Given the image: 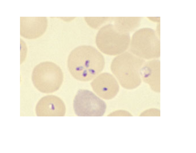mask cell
Segmentation results:
<instances>
[{
	"label": "cell",
	"instance_id": "obj_11",
	"mask_svg": "<svg viewBox=\"0 0 196 153\" xmlns=\"http://www.w3.org/2000/svg\"><path fill=\"white\" fill-rule=\"evenodd\" d=\"M141 19L140 17H115L113 18L112 20L118 30L130 34L140 26Z\"/></svg>",
	"mask_w": 196,
	"mask_h": 153
},
{
	"label": "cell",
	"instance_id": "obj_9",
	"mask_svg": "<svg viewBox=\"0 0 196 153\" xmlns=\"http://www.w3.org/2000/svg\"><path fill=\"white\" fill-rule=\"evenodd\" d=\"M47 22L46 17H20V35L28 39L38 38L45 32Z\"/></svg>",
	"mask_w": 196,
	"mask_h": 153
},
{
	"label": "cell",
	"instance_id": "obj_12",
	"mask_svg": "<svg viewBox=\"0 0 196 153\" xmlns=\"http://www.w3.org/2000/svg\"><path fill=\"white\" fill-rule=\"evenodd\" d=\"M85 19L90 27L94 29H97L105 22L112 20L113 17H86Z\"/></svg>",
	"mask_w": 196,
	"mask_h": 153
},
{
	"label": "cell",
	"instance_id": "obj_13",
	"mask_svg": "<svg viewBox=\"0 0 196 153\" xmlns=\"http://www.w3.org/2000/svg\"><path fill=\"white\" fill-rule=\"evenodd\" d=\"M160 112L158 109L155 108L147 110L140 114L141 116H159Z\"/></svg>",
	"mask_w": 196,
	"mask_h": 153
},
{
	"label": "cell",
	"instance_id": "obj_5",
	"mask_svg": "<svg viewBox=\"0 0 196 153\" xmlns=\"http://www.w3.org/2000/svg\"><path fill=\"white\" fill-rule=\"evenodd\" d=\"M32 80L35 88L42 93H50L58 90L63 80L60 68L50 61L41 62L33 68Z\"/></svg>",
	"mask_w": 196,
	"mask_h": 153
},
{
	"label": "cell",
	"instance_id": "obj_10",
	"mask_svg": "<svg viewBox=\"0 0 196 153\" xmlns=\"http://www.w3.org/2000/svg\"><path fill=\"white\" fill-rule=\"evenodd\" d=\"M141 78L154 92H160V61L157 59L145 62L140 71Z\"/></svg>",
	"mask_w": 196,
	"mask_h": 153
},
{
	"label": "cell",
	"instance_id": "obj_8",
	"mask_svg": "<svg viewBox=\"0 0 196 153\" xmlns=\"http://www.w3.org/2000/svg\"><path fill=\"white\" fill-rule=\"evenodd\" d=\"M35 110L38 116H63L66 108L64 102L59 97L48 95L39 101Z\"/></svg>",
	"mask_w": 196,
	"mask_h": 153
},
{
	"label": "cell",
	"instance_id": "obj_4",
	"mask_svg": "<svg viewBox=\"0 0 196 153\" xmlns=\"http://www.w3.org/2000/svg\"><path fill=\"white\" fill-rule=\"evenodd\" d=\"M130 52L143 59H154L160 57V40L158 34L148 27L136 31L131 39Z\"/></svg>",
	"mask_w": 196,
	"mask_h": 153
},
{
	"label": "cell",
	"instance_id": "obj_1",
	"mask_svg": "<svg viewBox=\"0 0 196 153\" xmlns=\"http://www.w3.org/2000/svg\"><path fill=\"white\" fill-rule=\"evenodd\" d=\"M105 60L101 53L95 48L82 45L74 49L67 61L69 71L79 81H87L96 76L103 70Z\"/></svg>",
	"mask_w": 196,
	"mask_h": 153
},
{
	"label": "cell",
	"instance_id": "obj_2",
	"mask_svg": "<svg viewBox=\"0 0 196 153\" xmlns=\"http://www.w3.org/2000/svg\"><path fill=\"white\" fill-rule=\"evenodd\" d=\"M145 62L144 60L125 52L113 59L110 68L121 85L126 89H131L141 83L140 71Z\"/></svg>",
	"mask_w": 196,
	"mask_h": 153
},
{
	"label": "cell",
	"instance_id": "obj_14",
	"mask_svg": "<svg viewBox=\"0 0 196 153\" xmlns=\"http://www.w3.org/2000/svg\"><path fill=\"white\" fill-rule=\"evenodd\" d=\"M110 115L126 116H131V115L129 112L123 110H119L116 111L112 113Z\"/></svg>",
	"mask_w": 196,
	"mask_h": 153
},
{
	"label": "cell",
	"instance_id": "obj_6",
	"mask_svg": "<svg viewBox=\"0 0 196 153\" xmlns=\"http://www.w3.org/2000/svg\"><path fill=\"white\" fill-rule=\"evenodd\" d=\"M73 108L79 116H101L105 113L106 105L91 91L80 89L74 100Z\"/></svg>",
	"mask_w": 196,
	"mask_h": 153
},
{
	"label": "cell",
	"instance_id": "obj_3",
	"mask_svg": "<svg viewBox=\"0 0 196 153\" xmlns=\"http://www.w3.org/2000/svg\"><path fill=\"white\" fill-rule=\"evenodd\" d=\"M130 41L129 33L119 31L112 24L101 27L96 37L98 48L103 53L110 56H118L125 52Z\"/></svg>",
	"mask_w": 196,
	"mask_h": 153
},
{
	"label": "cell",
	"instance_id": "obj_7",
	"mask_svg": "<svg viewBox=\"0 0 196 153\" xmlns=\"http://www.w3.org/2000/svg\"><path fill=\"white\" fill-rule=\"evenodd\" d=\"M93 91L100 97L109 100L114 97L119 90L118 83L114 77L109 73L97 76L91 83Z\"/></svg>",
	"mask_w": 196,
	"mask_h": 153
}]
</instances>
